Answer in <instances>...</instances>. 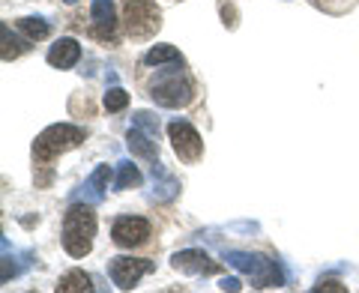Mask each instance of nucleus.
Wrapping results in <instances>:
<instances>
[{"label":"nucleus","mask_w":359,"mask_h":293,"mask_svg":"<svg viewBox=\"0 0 359 293\" xmlns=\"http://www.w3.org/2000/svg\"><path fill=\"white\" fill-rule=\"evenodd\" d=\"M93 236H96V212L93 204L84 200H72V207L63 216V249L72 257H84L93 249Z\"/></svg>","instance_id":"1"},{"label":"nucleus","mask_w":359,"mask_h":293,"mask_svg":"<svg viewBox=\"0 0 359 293\" xmlns=\"http://www.w3.org/2000/svg\"><path fill=\"white\" fill-rule=\"evenodd\" d=\"M183 63H171V69H162L150 84V96L156 105L162 108H186L195 99V84L189 81V75L180 72Z\"/></svg>","instance_id":"2"},{"label":"nucleus","mask_w":359,"mask_h":293,"mask_svg":"<svg viewBox=\"0 0 359 293\" xmlns=\"http://www.w3.org/2000/svg\"><path fill=\"white\" fill-rule=\"evenodd\" d=\"M81 141H84V132L78 126H72V123H54V126H48L33 141V159H36V165H51L57 156L75 150Z\"/></svg>","instance_id":"3"},{"label":"nucleus","mask_w":359,"mask_h":293,"mask_svg":"<svg viewBox=\"0 0 359 293\" xmlns=\"http://www.w3.org/2000/svg\"><path fill=\"white\" fill-rule=\"evenodd\" d=\"M224 261H228L233 269H240L243 275L252 278V287L264 290V287H282L285 278L278 273V264L269 261L266 254H257V252H224Z\"/></svg>","instance_id":"4"},{"label":"nucleus","mask_w":359,"mask_h":293,"mask_svg":"<svg viewBox=\"0 0 359 293\" xmlns=\"http://www.w3.org/2000/svg\"><path fill=\"white\" fill-rule=\"evenodd\" d=\"M123 21H126L129 36L147 39L162 27V13L150 0H129V4L123 6Z\"/></svg>","instance_id":"5"},{"label":"nucleus","mask_w":359,"mask_h":293,"mask_svg":"<svg viewBox=\"0 0 359 293\" xmlns=\"http://www.w3.org/2000/svg\"><path fill=\"white\" fill-rule=\"evenodd\" d=\"M168 138H171L174 153L183 162H189V165L198 162L201 156H204V141H201V135H198V129L192 126V123L171 120V123H168Z\"/></svg>","instance_id":"6"},{"label":"nucleus","mask_w":359,"mask_h":293,"mask_svg":"<svg viewBox=\"0 0 359 293\" xmlns=\"http://www.w3.org/2000/svg\"><path fill=\"white\" fill-rule=\"evenodd\" d=\"M156 264L153 261H144V257H114L108 266V273H111V281L120 287V290H132L138 281L153 273Z\"/></svg>","instance_id":"7"},{"label":"nucleus","mask_w":359,"mask_h":293,"mask_svg":"<svg viewBox=\"0 0 359 293\" xmlns=\"http://www.w3.org/2000/svg\"><path fill=\"white\" fill-rule=\"evenodd\" d=\"M147 236H150V222L141 216H120L111 224V240L120 249H135V245L147 243Z\"/></svg>","instance_id":"8"},{"label":"nucleus","mask_w":359,"mask_h":293,"mask_svg":"<svg viewBox=\"0 0 359 293\" xmlns=\"http://www.w3.org/2000/svg\"><path fill=\"white\" fill-rule=\"evenodd\" d=\"M171 266L177 273H186V275H212L219 273V261H212L207 252L201 249H186V252H177L171 257Z\"/></svg>","instance_id":"9"},{"label":"nucleus","mask_w":359,"mask_h":293,"mask_svg":"<svg viewBox=\"0 0 359 293\" xmlns=\"http://www.w3.org/2000/svg\"><path fill=\"white\" fill-rule=\"evenodd\" d=\"M108 179H111V168H108V165H99L96 171L90 174L84 183L72 191V200H84V204H99V200L105 198Z\"/></svg>","instance_id":"10"},{"label":"nucleus","mask_w":359,"mask_h":293,"mask_svg":"<svg viewBox=\"0 0 359 293\" xmlns=\"http://www.w3.org/2000/svg\"><path fill=\"white\" fill-rule=\"evenodd\" d=\"M180 195V179L171 177L159 162H153V189H150V200L156 204H168Z\"/></svg>","instance_id":"11"},{"label":"nucleus","mask_w":359,"mask_h":293,"mask_svg":"<svg viewBox=\"0 0 359 293\" xmlns=\"http://www.w3.org/2000/svg\"><path fill=\"white\" fill-rule=\"evenodd\" d=\"M81 60V45H78L75 39H57L48 48V63L54 66V69H72V66Z\"/></svg>","instance_id":"12"},{"label":"nucleus","mask_w":359,"mask_h":293,"mask_svg":"<svg viewBox=\"0 0 359 293\" xmlns=\"http://www.w3.org/2000/svg\"><path fill=\"white\" fill-rule=\"evenodd\" d=\"M93 33L99 39H114L117 33V15L111 0H93Z\"/></svg>","instance_id":"13"},{"label":"nucleus","mask_w":359,"mask_h":293,"mask_svg":"<svg viewBox=\"0 0 359 293\" xmlns=\"http://www.w3.org/2000/svg\"><path fill=\"white\" fill-rule=\"evenodd\" d=\"M126 144L129 150L138 156V159H147V162H159V144H156V135L144 132L138 126H132L126 135Z\"/></svg>","instance_id":"14"},{"label":"nucleus","mask_w":359,"mask_h":293,"mask_svg":"<svg viewBox=\"0 0 359 293\" xmlns=\"http://www.w3.org/2000/svg\"><path fill=\"white\" fill-rule=\"evenodd\" d=\"M93 290V278H90L84 269H72V273H66L57 285V293H87Z\"/></svg>","instance_id":"15"},{"label":"nucleus","mask_w":359,"mask_h":293,"mask_svg":"<svg viewBox=\"0 0 359 293\" xmlns=\"http://www.w3.org/2000/svg\"><path fill=\"white\" fill-rule=\"evenodd\" d=\"M0 36H4V48H0V57H4L6 63L9 60H15L18 54H25L27 48H30V39H18V36H13V30H9V25H0Z\"/></svg>","instance_id":"16"},{"label":"nucleus","mask_w":359,"mask_h":293,"mask_svg":"<svg viewBox=\"0 0 359 293\" xmlns=\"http://www.w3.org/2000/svg\"><path fill=\"white\" fill-rule=\"evenodd\" d=\"M165 63H183V54H180L174 45H153V48L144 54V66H165Z\"/></svg>","instance_id":"17"},{"label":"nucleus","mask_w":359,"mask_h":293,"mask_svg":"<svg viewBox=\"0 0 359 293\" xmlns=\"http://www.w3.org/2000/svg\"><path fill=\"white\" fill-rule=\"evenodd\" d=\"M18 30L25 33V36L30 42H36V39H45L51 33V25L45 18H36V15H27V18H18Z\"/></svg>","instance_id":"18"},{"label":"nucleus","mask_w":359,"mask_h":293,"mask_svg":"<svg viewBox=\"0 0 359 293\" xmlns=\"http://www.w3.org/2000/svg\"><path fill=\"white\" fill-rule=\"evenodd\" d=\"M141 171L135 168L132 162H120L117 165V179H114V189L117 191H126V189H135V186H141Z\"/></svg>","instance_id":"19"},{"label":"nucleus","mask_w":359,"mask_h":293,"mask_svg":"<svg viewBox=\"0 0 359 293\" xmlns=\"http://www.w3.org/2000/svg\"><path fill=\"white\" fill-rule=\"evenodd\" d=\"M102 102H105V108H108V111H123V108L129 105V93H126L123 87H111L108 93H105Z\"/></svg>","instance_id":"20"},{"label":"nucleus","mask_w":359,"mask_h":293,"mask_svg":"<svg viewBox=\"0 0 359 293\" xmlns=\"http://www.w3.org/2000/svg\"><path fill=\"white\" fill-rule=\"evenodd\" d=\"M132 123H135L138 129H144V132H150V135H156V138H159V120H156L150 111H135Z\"/></svg>","instance_id":"21"},{"label":"nucleus","mask_w":359,"mask_h":293,"mask_svg":"<svg viewBox=\"0 0 359 293\" xmlns=\"http://www.w3.org/2000/svg\"><path fill=\"white\" fill-rule=\"evenodd\" d=\"M314 290H335V293H344V287L339 281H320V285H314Z\"/></svg>","instance_id":"22"},{"label":"nucleus","mask_w":359,"mask_h":293,"mask_svg":"<svg viewBox=\"0 0 359 293\" xmlns=\"http://www.w3.org/2000/svg\"><path fill=\"white\" fill-rule=\"evenodd\" d=\"M219 287H222V290H240L243 285H240V278H222Z\"/></svg>","instance_id":"23"},{"label":"nucleus","mask_w":359,"mask_h":293,"mask_svg":"<svg viewBox=\"0 0 359 293\" xmlns=\"http://www.w3.org/2000/svg\"><path fill=\"white\" fill-rule=\"evenodd\" d=\"M63 4H78V0H63Z\"/></svg>","instance_id":"24"}]
</instances>
